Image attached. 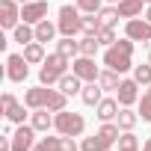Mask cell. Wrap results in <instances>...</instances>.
<instances>
[{
  "instance_id": "23",
  "label": "cell",
  "mask_w": 151,
  "mask_h": 151,
  "mask_svg": "<svg viewBox=\"0 0 151 151\" xmlns=\"http://www.w3.org/2000/svg\"><path fill=\"white\" fill-rule=\"evenodd\" d=\"M56 30H59V27H56V24H50L47 18H45V21H39V24H36V42H42V45H45V42H53Z\"/></svg>"
},
{
  "instance_id": "35",
  "label": "cell",
  "mask_w": 151,
  "mask_h": 151,
  "mask_svg": "<svg viewBox=\"0 0 151 151\" xmlns=\"http://www.w3.org/2000/svg\"><path fill=\"white\" fill-rule=\"evenodd\" d=\"M59 151H80V145L74 142V136H59Z\"/></svg>"
},
{
  "instance_id": "3",
  "label": "cell",
  "mask_w": 151,
  "mask_h": 151,
  "mask_svg": "<svg viewBox=\"0 0 151 151\" xmlns=\"http://www.w3.org/2000/svg\"><path fill=\"white\" fill-rule=\"evenodd\" d=\"M53 127H56V133H59V136H80V133H83V127H86V122H83V116H80V113L59 110V113L53 116Z\"/></svg>"
},
{
  "instance_id": "27",
  "label": "cell",
  "mask_w": 151,
  "mask_h": 151,
  "mask_svg": "<svg viewBox=\"0 0 151 151\" xmlns=\"http://www.w3.org/2000/svg\"><path fill=\"white\" fill-rule=\"evenodd\" d=\"M119 151H139V139H136L130 130H122V136H119Z\"/></svg>"
},
{
  "instance_id": "21",
  "label": "cell",
  "mask_w": 151,
  "mask_h": 151,
  "mask_svg": "<svg viewBox=\"0 0 151 151\" xmlns=\"http://www.w3.org/2000/svg\"><path fill=\"white\" fill-rule=\"evenodd\" d=\"M136 122H139V113H133L130 107H122V110H119V116H116V124H119L122 130H133V127H136Z\"/></svg>"
},
{
  "instance_id": "20",
  "label": "cell",
  "mask_w": 151,
  "mask_h": 151,
  "mask_svg": "<svg viewBox=\"0 0 151 151\" xmlns=\"http://www.w3.org/2000/svg\"><path fill=\"white\" fill-rule=\"evenodd\" d=\"M12 39H15L18 45H30V42H36V27L24 21V24H18V27L12 30Z\"/></svg>"
},
{
  "instance_id": "2",
  "label": "cell",
  "mask_w": 151,
  "mask_h": 151,
  "mask_svg": "<svg viewBox=\"0 0 151 151\" xmlns=\"http://www.w3.org/2000/svg\"><path fill=\"white\" fill-rule=\"evenodd\" d=\"M68 56H62L59 50L56 53H50L45 62H42V71H39V80H42V86H53V83H59L65 74H68Z\"/></svg>"
},
{
  "instance_id": "42",
  "label": "cell",
  "mask_w": 151,
  "mask_h": 151,
  "mask_svg": "<svg viewBox=\"0 0 151 151\" xmlns=\"http://www.w3.org/2000/svg\"><path fill=\"white\" fill-rule=\"evenodd\" d=\"M145 3H151V0H145Z\"/></svg>"
},
{
  "instance_id": "5",
  "label": "cell",
  "mask_w": 151,
  "mask_h": 151,
  "mask_svg": "<svg viewBox=\"0 0 151 151\" xmlns=\"http://www.w3.org/2000/svg\"><path fill=\"white\" fill-rule=\"evenodd\" d=\"M30 74V62L24 59V53H9L6 56V77L12 83H24Z\"/></svg>"
},
{
  "instance_id": "31",
  "label": "cell",
  "mask_w": 151,
  "mask_h": 151,
  "mask_svg": "<svg viewBox=\"0 0 151 151\" xmlns=\"http://www.w3.org/2000/svg\"><path fill=\"white\" fill-rule=\"evenodd\" d=\"M33 151H59V136H45L42 142L33 145Z\"/></svg>"
},
{
  "instance_id": "16",
  "label": "cell",
  "mask_w": 151,
  "mask_h": 151,
  "mask_svg": "<svg viewBox=\"0 0 151 151\" xmlns=\"http://www.w3.org/2000/svg\"><path fill=\"white\" fill-rule=\"evenodd\" d=\"M24 59H27L30 65L45 62V59H47V56H45V45H42V42H30V45H24Z\"/></svg>"
},
{
  "instance_id": "6",
  "label": "cell",
  "mask_w": 151,
  "mask_h": 151,
  "mask_svg": "<svg viewBox=\"0 0 151 151\" xmlns=\"http://www.w3.org/2000/svg\"><path fill=\"white\" fill-rule=\"evenodd\" d=\"M71 71L77 74L83 83H95V80L101 77V71H98V65H95L92 56H77V59H71Z\"/></svg>"
},
{
  "instance_id": "24",
  "label": "cell",
  "mask_w": 151,
  "mask_h": 151,
  "mask_svg": "<svg viewBox=\"0 0 151 151\" xmlns=\"http://www.w3.org/2000/svg\"><path fill=\"white\" fill-rule=\"evenodd\" d=\"M98 83H101V89L104 92H116L119 89V71H113V68H107V71H101V77H98Z\"/></svg>"
},
{
  "instance_id": "25",
  "label": "cell",
  "mask_w": 151,
  "mask_h": 151,
  "mask_svg": "<svg viewBox=\"0 0 151 151\" xmlns=\"http://www.w3.org/2000/svg\"><path fill=\"white\" fill-rule=\"evenodd\" d=\"M98 18H101V27H116L122 15H119V6H107L98 12Z\"/></svg>"
},
{
  "instance_id": "8",
  "label": "cell",
  "mask_w": 151,
  "mask_h": 151,
  "mask_svg": "<svg viewBox=\"0 0 151 151\" xmlns=\"http://www.w3.org/2000/svg\"><path fill=\"white\" fill-rule=\"evenodd\" d=\"M124 36L127 39H133V42H151V24L148 21H142V18H127V24H124Z\"/></svg>"
},
{
  "instance_id": "33",
  "label": "cell",
  "mask_w": 151,
  "mask_h": 151,
  "mask_svg": "<svg viewBox=\"0 0 151 151\" xmlns=\"http://www.w3.org/2000/svg\"><path fill=\"white\" fill-rule=\"evenodd\" d=\"M77 6H80V12H86V15H95V12L104 9L101 0H77Z\"/></svg>"
},
{
  "instance_id": "26",
  "label": "cell",
  "mask_w": 151,
  "mask_h": 151,
  "mask_svg": "<svg viewBox=\"0 0 151 151\" xmlns=\"http://www.w3.org/2000/svg\"><path fill=\"white\" fill-rule=\"evenodd\" d=\"M98 47H101L98 36H83V39H80V56H95Z\"/></svg>"
},
{
  "instance_id": "13",
  "label": "cell",
  "mask_w": 151,
  "mask_h": 151,
  "mask_svg": "<svg viewBox=\"0 0 151 151\" xmlns=\"http://www.w3.org/2000/svg\"><path fill=\"white\" fill-rule=\"evenodd\" d=\"M119 98H101V104L95 107V113H98V119L101 122H113L116 116H119Z\"/></svg>"
},
{
  "instance_id": "36",
  "label": "cell",
  "mask_w": 151,
  "mask_h": 151,
  "mask_svg": "<svg viewBox=\"0 0 151 151\" xmlns=\"http://www.w3.org/2000/svg\"><path fill=\"white\" fill-rule=\"evenodd\" d=\"M6 119H9L12 124H24V119H27V113H24V107L18 104V107H15V110H12V113L6 116Z\"/></svg>"
},
{
  "instance_id": "9",
  "label": "cell",
  "mask_w": 151,
  "mask_h": 151,
  "mask_svg": "<svg viewBox=\"0 0 151 151\" xmlns=\"http://www.w3.org/2000/svg\"><path fill=\"white\" fill-rule=\"evenodd\" d=\"M21 18L27 21V24H39V21H45L47 18V0H30V3H24L21 6Z\"/></svg>"
},
{
  "instance_id": "34",
  "label": "cell",
  "mask_w": 151,
  "mask_h": 151,
  "mask_svg": "<svg viewBox=\"0 0 151 151\" xmlns=\"http://www.w3.org/2000/svg\"><path fill=\"white\" fill-rule=\"evenodd\" d=\"M98 42L110 47V45H116L119 39H116V33H113V27H101V30H98Z\"/></svg>"
},
{
  "instance_id": "29",
  "label": "cell",
  "mask_w": 151,
  "mask_h": 151,
  "mask_svg": "<svg viewBox=\"0 0 151 151\" xmlns=\"http://www.w3.org/2000/svg\"><path fill=\"white\" fill-rule=\"evenodd\" d=\"M139 119L142 122H151V86L142 92V98H139Z\"/></svg>"
},
{
  "instance_id": "1",
  "label": "cell",
  "mask_w": 151,
  "mask_h": 151,
  "mask_svg": "<svg viewBox=\"0 0 151 151\" xmlns=\"http://www.w3.org/2000/svg\"><path fill=\"white\" fill-rule=\"evenodd\" d=\"M130 56H133V39H127V36H124V39H119L116 45H110V47L104 50V65L122 74V71L133 68Z\"/></svg>"
},
{
  "instance_id": "11",
  "label": "cell",
  "mask_w": 151,
  "mask_h": 151,
  "mask_svg": "<svg viewBox=\"0 0 151 151\" xmlns=\"http://www.w3.org/2000/svg\"><path fill=\"white\" fill-rule=\"evenodd\" d=\"M116 98H119L122 107H133L139 101V83L136 80H122L119 89H116Z\"/></svg>"
},
{
  "instance_id": "39",
  "label": "cell",
  "mask_w": 151,
  "mask_h": 151,
  "mask_svg": "<svg viewBox=\"0 0 151 151\" xmlns=\"http://www.w3.org/2000/svg\"><path fill=\"white\" fill-rule=\"evenodd\" d=\"M18 3H30V0H18Z\"/></svg>"
},
{
  "instance_id": "28",
  "label": "cell",
  "mask_w": 151,
  "mask_h": 151,
  "mask_svg": "<svg viewBox=\"0 0 151 151\" xmlns=\"http://www.w3.org/2000/svg\"><path fill=\"white\" fill-rule=\"evenodd\" d=\"M133 80L139 86H151V62L148 65H133Z\"/></svg>"
},
{
  "instance_id": "12",
  "label": "cell",
  "mask_w": 151,
  "mask_h": 151,
  "mask_svg": "<svg viewBox=\"0 0 151 151\" xmlns=\"http://www.w3.org/2000/svg\"><path fill=\"white\" fill-rule=\"evenodd\" d=\"M47 98H50V89H45V86H36V89H27L24 92V104L30 110H45L47 107Z\"/></svg>"
},
{
  "instance_id": "41",
  "label": "cell",
  "mask_w": 151,
  "mask_h": 151,
  "mask_svg": "<svg viewBox=\"0 0 151 151\" xmlns=\"http://www.w3.org/2000/svg\"><path fill=\"white\" fill-rule=\"evenodd\" d=\"M110 3H119V0H110Z\"/></svg>"
},
{
  "instance_id": "38",
  "label": "cell",
  "mask_w": 151,
  "mask_h": 151,
  "mask_svg": "<svg viewBox=\"0 0 151 151\" xmlns=\"http://www.w3.org/2000/svg\"><path fill=\"white\" fill-rule=\"evenodd\" d=\"M142 151H151V139H145V145H142Z\"/></svg>"
},
{
  "instance_id": "37",
  "label": "cell",
  "mask_w": 151,
  "mask_h": 151,
  "mask_svg": "<svg viewBox=\"0 0 151 151\" xmlns=\"http://www.w3.org/2000/svg\"><path fill=\"white\" fill-rule=\"evenodd\" d=\"M145 21L151 24V3H148V9H145Z\"/></svg>"
},
{
  "instance_id": "10",
  "label": "cell",
  "mask_w": 151,
  "mask_h": 151,
  "mask_svg": "<svg viewBox=\"0 0 151 151\" xmlns=\"http://www.w3.org/2000/svg\"><path fill=\"white\" fill-rule=\"evenodd\" d=\"M21 21V9L15 0H0V24H3L6 30H15Z\"/></svg>"
},
{
  "instance_id": "30",
  "label": "cell",
  "mask_w": 151,
  "mask_h": 151,
  "mask_svg": "<svg viewBox=\"0 0 151 151\" xmlns=\"http://www.w3.org/2000/svg\"><path fill=\"white\" fill-rule=\"evenodd\" d=\"M98 30H101L98 12H95V15H86V18H83V33H86V36H98Z\"/></svg>"
},
{
  "instance_id": "19",
  "label": "cell",
  "mask_w": 151,
  "mask_h": 151,
  "mask_svg": "<svg viewBox=\"0 0 151 151\" xmlns=\"http://www.w3.org/2000/svg\"><path fill=\"white\" fill-rule=\"evenodd\" d=\"M56 50H59L62 56H68V59H74V56L80 53V42L74 39V36H62V39L56 42Z\"/></svg>"
},
{
  "instance_id": "40",
  "label": "cell",
  "mask_w": 151,
  "mask_h": 151,
  "mask_svg": "<svg viewBox=\"0 0 151 151\" xmlns=\"http://www.w3.org/2000/svg\"><path fill=\"white\" fill-rule=\"evenodd\" d=\"M148 62H151V50H148Z\"/></svg>"
},
{
  "instance_id": "15",
  "label": "cell",
  "mask_w": 151,
  "mask_h": 151,
  "mask_svg": "<svg viewBox=\"0 0 151 151\" xmlns=\"http://www.w3.org/2000/svg\"><path fill=\"white\" fill-rule=\"evenodd\" d=\"M116 6H119V15H122V18H139L145 0H119Z\"/></svg>"
},
{
  "instance_id": "14",
  "label": "cell",
  "mask_w": 151,
  "mask_h": 151,
  "mask_svg": "<svg viewBox=\"0 0 151 151\" xmlns=\"http://www.w3.org/2000/svg\"><path fill=\"white\" fill-rule=\"evenodd\" d=\"M101 92H104V89H101V83L95 80V83H86V86H83L80 98H83V104H86V107H98V104H101V98H104Z\"/></svg>"
},
{
  "instance_id": "22",
  "label": "cell",
  "mask_w": 151,
  "mask_h": 151,
  "mask_svg": "<svg viewBox=\"0 0 151 151\" xmlns=\"http://www.w3.org/2000/svg\"><path fill=\"white\" fill-rule=\"evenodd\" d=\"M80 83H83V80L71 71V74H65V77L59 80V89H62L65 95H80V92H83V86H80Z\"/></svg>"
},
{
  "instance_id": "17",
  "label": "cell",
  "mask_w": 151,
  "mask_h": 151,
  "mask_svg": "<svg viewBox=\"0 0 151 151\" xmlns=\"http://www.w3.org/2000/svg\"><path fill=\"white\" fill-rule=\"evenodd\" d=\"M39 133H47L50 127H53V116H50V110H33V122H30Z\"/></svg>"
},
{
  "instance_id": "4",
  "label": "cell",
  "mask_w": 151,
  "mask_h": 151,
  "mask_svg": "<svg viewBox=\"0 0 151 151\" xmlns=\"http://www.w3.org/2000/svg\"><path fill=\"white\" fill-rule=\"evenodd\" d=\"M56 27H59V33H62V36H77V33H83L80 6H71V3L59 6V21H56Z\"/></svg>"
},
{
  "instance_id": "7",
  "label": "cell",
  "mask_w": 151,
  "mask_h": 151,
  "mask_svg": "<svg viewBox=\"0 0 151 151\" xmlns=\"http://www.w3.org/2000/svg\"><path fill=\"white\" fill-rule=\"evenodd\" d=\"M36 127L33 124H18L15 130H12V151H33V145H36Z\"/></svg>"
},
{
  "instance_id": "18",
  "label": "cell",
  "mask_w": 151,
  "mask_h": 151,
  "mask_svg": "<svg viewBox=\"0 0 151 151\" xmlns=\"http://www.w3.org/2000/svg\"><path fill=\"white\" fill-rule=\"evenodd\" d=\"M110 148H113V142H110V139H104L101 133L86 136V139L80 142V151H110Z\"/></svg>"
},
{
  "instance_id": "32",
  "label": "cell",
  "mask_w": 151,
  "mask_h": 151,
  "mask_svg": "<svg viewBox=\"0 0 151 151\" xmlns=\"http://www.w3.org/2000/svg\"><path fill=\"white\" fill-rule=\"evenodd\" d=\"M15 107H18V98L12 92H3V98H0V110H3V116H9Z\"/></svg>"
}]
</instances>
